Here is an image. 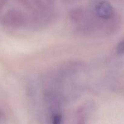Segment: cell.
<instances>
[{
  "label": "cell",
  "instance_id": "1",
  "mask_svg": "<svg viewBox=\"0 0 124 124\" xmlns=\"http://www.w3.org/2000/svg\"><path fill=\"white\" fill-rule=\"evenodd\" d=\"M122 23V18L119 14L110 19H99L88 6L86 7L85 16L82 23L76 26V31L85 37H107L117 33Z\"/></svg>",
  "mask_w": 124,
  "mask_h": 124
},
{
  "label": "cell",
  "instance_id": "7",
  "mask_svg": "<svg viewBox=\"0 0 124 124\" xmlns=\"http://www.w3.org/2000/svg\"><path fill=\"white\" fill-rule=\"evenodd\" d=\"M6 122V117L5 113H4L3 110L1 109L0 113V124H5Z\"/></svg>",
  "mask_w": 124,
  "mask_h": 124
},
{
  "label": "cell",
  "instance_id": "8",
  "mask_svg": "<svg viewBox=\"0 0 124 124\" xmlns=\"http://www.w3.org/2000/svg\"><path fill=\"white\" fill-rule=\"evenodd\" d=\"M61 1L65 4H72L78 2L79 0H61Z\"/></svg>",
  "mask_w": 124,
  "mask_h": 124
},
{
  "label": "cell",
  "instance_id": "3",
  "mask_svg": "<svg viewBox=\"0 0 124 124\" xmlns=\"http://www.w3.org/2000/svg\"><path fill=\"white\" fill-rule=\"evenodd\" d=\"M89 7L93 14L99 19H110L118 14L113 6L107 0H96Z\"/></svg>",
  "mask_w": 124,
  "mask_h": 124
},
{
  "label": "cell",
  "instance_id": "9",
  "mask_svg": "<svg viewBox=\"0 0 124 124\" xmlns=\"http://www.w3.org/2000/svg\"><path fill=\"white\" fill-rule=\"evenodd\" d=\"M8 0H0V8L2 9L7 4Z\"/></svg>",
  "mask_w": 124,
  "mask_h": 124
},
{
  "label": "cell",
  "instance_id": "2",
  "mask_svg": "<svg viewBox=\"0 0 124 124\" xmlns=\"http://www.w3.org/2000/svg\"><path fill=\"white\" fill-rule=\"evenodd\" d=\"M28 15L16 8L7 10L1 15L0 18L2 26L12 29L26 27Z\"/></svg>",
  "mask_w": 124,
  "mask_h": 124
},
{
  "label": "cell",
  "instance_id": "4",
  "mask_svg": "<svg viewBox=\"0 0 124 124\" xmlns=\"http://www.w3.org/2000/svg\"><path fill=\"white\" fill-rule=\"evenodd\" d=\"M95 105L93 102L88 101L82 104L76 110L74 117V124H87L90 115Z\"/></svg>",
  "mask_w": 124,
  "mask_h": 124
},
{
  "label": "cell",
  "instance_id": "6",
  "mask_svg": "<svg viewBox=\"0 0 124 124\" xmlns=\"http://www.w3.org/2000/svg\"><path fill=\"white\" fill-rule=\"evenodd\" d=\"M116 51L117 54L119 55H124V39L121 41L117 44V46H116Z\"/></svg>",
  "mask_w": 124,
  "mask_h": 124
},
{
  "label": "cell",
  "instance_id": "5",
  "mask_svg": "<svg viewBox=\"0 0 124 124\" xmlns=\"http://www.w3.org/2000/svg\"><path fill=\"white\" fill-rule=\"evenodd\" d=\"M47 124H62L64 120L62 109L46 110Z\"/></svg>",
  "mask_w": 124,
  "mask_h": 124
}]
</instances>
